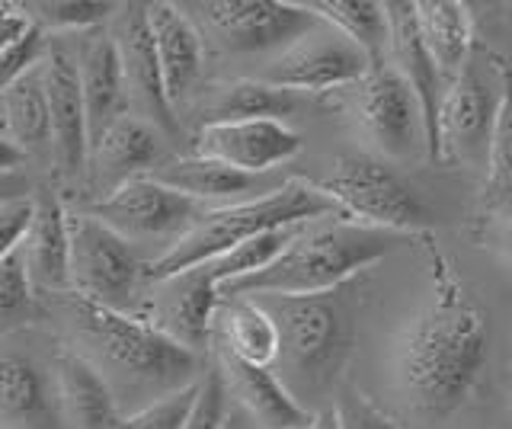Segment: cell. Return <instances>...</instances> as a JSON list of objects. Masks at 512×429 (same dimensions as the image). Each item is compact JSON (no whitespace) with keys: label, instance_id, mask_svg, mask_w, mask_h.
Masks as SVG:
<instances>
[{"label":"cell","instance_id":"6da1fadb","mask_svg":"<svg viewBox=\"0 0 512 429\" xmlns=\"http://www.w3.org/2000/svg\"><path fill=\"white\" fill-rule=\"evenodd\" d=\"M487 311L464 292L442 253L432 257V298L394 346V378L407 407L423 420L455 413L487 362Z\"/></svg>","mask_w":512,"mask_h":429},{"label":"cell","instance_id":"4fadbf2b","mask_svg":"<svg viewBox=\"0 0 512 429\" xmlns=\"http://www.w3.org/2000/svg\"><path fill=\"white\" fill-rule=\"evenodd\" d=\"M0 429H68L58 401L55 353L0 340Z\"/></svg>","mask_w":512,"mask_h":429},{"label":"cell","instance_id":"b9f144b4","mask_svg":"<svg viewBox=\"0 0 512 429\" xmlns=\"http://www.w3.org/2000/svg\"><path fill=\"white\" fill-rule=\"evenodd\" d=\"M23 164H26V157L16 151L4 135H0V177H4V173H20Z\"/></svg>","mask_w":512,"mask_h":429},{"label":"cell","instance_id":"ee69618b","mask_svg":"<svg viewBox=\"0 0 512 429\" xmlns=\"http://www.w3.org/2000/svg\"><path fill=\"white\" fill-rule=\"evenodd\" d=\"M496 247H500V253L512 263V212H503L500 231H496Z\"/></svg>","mask_w":512,"mask_h":429},{"label":"cell","instance_id":"5b68a950","mask_svg":"<svg viewBox=\"0 0 512 429\" xmlns=\"http://www.w3.org/2000/svg\"><path fill=\"white\" fill-rule=\"evenodd\" d=\"M320 218H343V215L333 205V199H327L314 183L288 180L260 199L205 212L196 225L183 237H176L160 257L148 260V282L167 279V276L183 273V269L215 260L221 253H228L231 247L244 244L263 231L311 225V221H320Z\"/></svg>","mask_w":512,"mask_h":429},{"label":"cell","instance_id":"f6af8a7d","mask_svg":"<svg viewBox=\"0 0 512 429\" xmlns=\"http://www.w3.org/2000/svg\"><path fill=\"white\" fill-rule=\"evenodd\" d=\"M224 429H244V423H240L237 413H228V423H224Z\"/></svg>","mask_w":512,"mask_h":429},{"label":"cell","instance_id":"f546056e","mask_svg":"<svg viewBox=\"0 0 512 429\" xmlns=\"http://www.w3.org/2000/svg\"><path fill=\"white\" fill-rule=\"evenodd\" d=\"M484 55L500 77V103H496V119L487 145L484 209L512 212V61L493 49H484Z\"/></svg>","mask_w":512,"mask_h":429},{"label":"cell","instance_id":"d6986e66","mask_svg":"<svg viewBox=\"0 0 512 429\" xmlns=\"http://www.w3.org/2000/svg\"><path fill=\"white\" fill-rule=\"evenodd\" d=\"M68 39H71L74 65H77L80 93H84L87 132L93 145L109 125H116L119 119L128 116L125 77H122L116 42H112L106 26L87 29V33H74Z\"/></svg>","mask_w":512,"mask_h":429},{"label":"cell","instance_id":"9c48e42d","mask_svg":"<svg viewBox=\"0 0 512 429\" xmlns=\"http://www.w3.org/2000/svg\"><path fill=\"white\" fill-rule=\"evenodd\" d=\"M221 305L218 279L208 263H199L183 273L154 279L144 285L135 305V317L180 343L192 353H202L215 340V314Z\"/></svg>","mask_w":512,"mask_h":429},{"label":"cell","instance_id":"7402d4cb","mask_svg":"<svg viewBox=\"0 0 512 429\" xmlns=\"http://www.w3.org/2000/svg\"><path fill=\"white\" fill-rule=\"evenodd\" d=\"M148 23L154 36V49L160 61V77H164L167 100L173 113L192 97L196 81L202 74L205 45L199 26L189 20L183 4H148Z\"/></svg>","mask_w":512,"mask_h":429},{"label":"cell","instance_id":"484cf974","mask_svg":"<svg viewBox=\"0 0 512 429\" xmlns=\"http://www.w3.org/2000/svg\"><path fill=\"white\" fill-rule=\"evenodd\" d=\"M218 349L247 365L272 369L279 356V330L256 298H221L215 314Z\"/></svg>","mask_w":512,"mask_h":429},{"label":"cell","instance_id":"cb8c5ba5","mask_svg":"<svg viewBox=\"0 0 512 429\" xmlns=\"http://www.w3.org/2000/svg\"><path fill=\"white\" fill-rule=\"evenodd\" d=\"M148 177H154L157 183H164L176 193H183L192 202H221L224 205H237V202H250L260 199L272 189H263V177H253V173L234 170L221 161H212V157H167L164 164L154 167Z\"/></svg>","mask_w":512,"mask_h":429},{"label":"cell","instance_id":"74e56055","mask_svg":"<svg viewBox=\"0 0 512 429\" xmlns=\"http://www.w3.org/2000/svg\"><path fill=\"white\" fill-rule=\"evenodd\" d=\"M333 407L343 429H397L388 413H381L372 401H365L356 388H346L340 401H333Z\"/></svg>","mask_w":512,"mask_h":429},{"label":"cell","instance_id":"ab89813d","mask_svg":"<svg viewBox=\"0 0 512 429\" xmlns=\"http://www.w3.org/2000/svg\"><path fill=\"white\" fill-rule=\"evenodd\" d=\"M29 29H32V23L26 20L20 4H0V52L10 49L13 42H20Z\"/></svg>","mask_w":512,"mask_h":429},{"label":"cell","instance_id":"2e32d148","mask_svg":"<svg viewBox=\"0 0 512 429\" xmlns=\"http://www.w3.org/2000/svg\"><path fill=\"white\" fill-rule=\"evenodd\" d=\"M301 151V135L288 129L282 119H253V122H224V125H202L196 135L192 154L212 157L234 170L263 173L288 164Z\"/></svg>","mask_w":512,"mask_h":429},{"label":"cell","instance_id":"ba28073f","mask_svg":"<svg viewBox=\"0 0 512 429\" xmlns=\"http://www.w3.org/2000/svg\"><path fill=\"white\" fill-rule=\"evenodd\" d=\"M189 20L228 52L288 49L320 20L304 4L285 0H202L186 4Z\"/></svg>","mask_w":512,"mask_h":429},{"label":"cell","instance_id":"5bb4252c","mask_svg":"<svg viewBox=\"0 0 512 429\" xmlns=\"http://www.w3.org/2000/svg\"><path fill=\"white\" fill-rule=\"evenodd\" d=\"M96 221L122 234L125 241H154V237H183L202 218L199 202L186 199L176 189L157 183L154 177H135L116 193L96 199L90 209Z\"/></svg>","mask_w":512,"mask_h":429},{"label":"cell","instance_id":"f1b7e54d","mask_svg":"<svg viewBox=\"0 0 512 429\" xmlns=\"http://www.w3.org/2000/svg\"><path fill=\"white\" fill-rule=\"evenodd\" d=\"M298 109V93L279 90L260 77H244L208 90L202 103V125L224 122H253V119H282Z\"/></svg>","mask_w":512,"mask_h":429},{"label":"cell","instance_id":"7c38bea8","mask_svg":"<svg viewBox=\"0 0 512 429\" xmlns=\"http://www.w3.org/2000/svg\"><path fill=\"white\" fill-rule=\"evenodd\" d=\"M39 74L45 87L48 122H52V167L61 180H80L87 177L90 132L71 42L48 36Z\"/></svg>","mask_w":512,"mask_h":429},{"label":"cell","instance_id":"4316f807","mask_svg":"<svg viewBox=\"0 0 512 429\" xmlns=\"http://www.w3.org/2000/svg\"><path fill=\"white\" fill-rule=\"evenodd\" d=\"M416 7V29L432 58V65L439 68L442 81L448 84L452 77L468 65L474 52V17L461 0H423Z\"/></svg>","mask_w":512,"mask_h":429},{"label":"cell","instance_id":"83f0119b","mask_svg":"<svg viewBox=\"0 0 512 429\" xmlns=\"http://www.w3.org/2000/svg\"><path fill=\"white\" fill-rule=\"evenodd\" d=\"M0 135L23 157L32 154L52 157V122H48V103H45L39 65L0 93Z\"/></svg>","mask_w":512,"mask_h":429},{"label":"cell","instance_id":"44dd1931","mask_svg":"<svg viewBox=\"0 0 512 429\" xmlns=\"http://www.w3.org/2000/svg\"><path fill=\"white\" fill-rule=\"evenodd\" d=\"M20 257L26 266V276L32 289L42 295H64L68 285V209L55 189H39L32 196V221L26 231V241L20 247Z\"/></svg>","mask_w":512,"mask_h":429},{"label":"cell","instance_id":"7bdbcfd3","mask_svg":"<svg viewBox=\"0 0 512 429\" xmlns=\"http://www.w3.org/2000/svg\"><path fill=\"white\" fill-rule=\"evenodd\" d=\"M304 429H343V426H340V417H336L333 401L324 404V407H317V410H314V417H311V423L304 426Z\"/></svg>","mask_w":512,"mask_h":429},{"label":"cell","instance_id":"8992f818","mask_svg":"<svg viewBox=\"0 0 512 429\" xmlns=\"http://www.w3.org/2000/svg\"><path fill=\"white\" fill-rule=\"evenodd\" d=\"M68 285L71 295L109 311L135 314L148 285V260L132 241L106 228L90 212H68Z\"/></svg>","mask_w":512,"mask_h":429},{"label":"cell","instance_id":"e0dca14e","mask_svg":"<svg viewBox=\"0 0 512 429\" xmlns=\"http://www.w3.org/2000/svg\"><path fill=\"white\" fill-rule=\"evenodd\" d=\"M384 7H388V29H391L388 61H391V68L407 81V87L416 97V106H420L426 157L432 164H442V157H439V100H442L445 81H442L439 68L432 65L426 45L420 39V29H416V7L410 0H391V4H384Z\"/></svg>","mask_w":512,"mask_h":429},{"label":"cell","instance_id":"ffe728a7","mask_svg":"<svg viewBox=\"0 0 512 429\" xmlns=\"http://www.w3.org/2000/svg\"><path fill=\"white\" fill-rule=\"evenodd\" d=\"M167 161L164 135L148 122L125 116L93 141L87 157V183L93 193L109 196L135 177H148L154 167Z\"/></svg>","mask_w":512,"mask_h":429},{"label":"cell","instance_id":"3957f363","mask_svg":"<svg viewBox=\"0 0 512 429\" xmlns=\"http://www.w3.org/2000/svg\"><path fill=\"white\" fill-rule=\"evenodd\" d=\"M250 298V295H247ZM269 311L279 330V356L272 372L295 401L320 404L340 381V372L352 356L356 324L352 311L336 292L324 295H253ZM314 413V410H311Z\"/></svg>","mask_w":512,"mask_h":429},{"label":"cell","instance_id":"d6a6232c","mask_svg":"<svg viewBox=\"0 0 512 429\" xmlns=\"http://www.w3.org/2000/svg\"><path fill=\"white\" fill-rule=\"evenodd\" d=\"M298 228L301 225L263 231V234L250 237V241L231 247L228 253H221V257L208 260V269H212V276L218 279V289H221V285H228V282L247 279L253 273H260V269H266L288 244H292V237L298 234Z\"/></svg>","mask_w":512,"mask_h":429},{"label":"cell","instance_id":"ac0fdd59","mask_svg":"<svg viewBox=\"0 0 512 429\" xmlns=\"http://www.w3.org/2000/svg\"><path fill=\"white\" fill-rule=\"evenodd\" d=\"M500 87H490L477 74L474 61H468L452 81L445 84L439 100V157L461 161L477 148L490 145Z\"/></svg>","mask_w":512,"mask_h":429},{"label":"cell","instance_id":"30bf717a","mask_svg":"<svg viewBox=\"0 0 512 429\" xmlns=\"http://www.w3.org/2000/svg\"><path fill=\"white\" fill-rule=\"evenodd\" d=\"M368 71L372 61L359 45L320 20L272 58L260 81L288 93H333L356 87Z\"/></svg>","mask_w":512,"mask_h":429},{"label":"cell","instance_id":"603a6c76","mask_svg":"<svg viewBox=\"0 0 512 429\" xmlns=\"http://www.w3.org/2000/svg\"><path fill=\"white\" fill-rule=\"evenodd\" d=\"M218 372L224 378L228 397L247 410V417L260 429H304L314 413L304 410L279 375L263 365H247L218 349Z\"/></svg>","mask_w":512,"mask_h":429},{"label":"cell","instance_id":"f35d334b","mask_svg":"<svg viewBox=\"0 0 512 429\" xmlns=\"http://www.w3.org/2000/svg\"><path fill=\"white\" fill-rule=\"evenodd\" d=\"M29 221H32V196L10 199L0 205V263L10 260L23 247Z\"/></svg>","mask_w":512,"mask_h":429},{"label":"cell","instance_id":"4dcf8cb0","mask_svg":"<svg viewBox=\"0 0 512 429\" xmlns=\"http://www.w3.org/2000/svg\"><path fill=\"white\" fill-rule=\"evenodd\" d=\"M304 7L317 20L340 29L346 39L356 42L372 61V68L388 61V7L378 4V0H304Z\"/></svg>","mask_w":512,"mask_h":429},{"label":"cell","instance_id":"d4e9b609","mask_svg":"<svg viewBox=\"0 0 512 429\" xmlns=\"http://www.w3.org/2000/svg\"><path fill=\"white\" fill-rule=\"evenodd\" d=\"M58 401L68 429H112L119 420L116 397L106 388L100 372L71 349L55 353Z\"/></svg>","mask_w":512,"mask_h":429},{"label":"cell","instance_id":"8d00e7d4","mask_svg":"<svg viewBox=\"0 0 512 429\" xmlns=\"http://www.w3.org/2000/svg\"><path fill=\"white\" fill-rule=\"evenodd\" d=\"M45 45H48V36L42 33V29L32 26L20 42H13L10 49L0 52V93H4L7 87H13L23 74H29L39 65L42 55H45Z\"/></svg>","mask_w":512,"mask_h":429},{"label":"cell","instance_id":"52a82bcc","mask_svg":"<svg viewBox=\"0 0 512 429\" xmlns=\"http://www.w3.org/2000/svg\"><path fill=\"white\" fill-rule=\"evenodd\" d=\"M346 221H356L378 231H416L423 234L432 225L429 205L416 196V189L394 173L375 154L340 157L330 177L314 183Z\"/></svg>","mask_w":512,"mask_h":429},{"label":"cell","instance_id":"8fae6325","mask_svg":"<svg viewBox=\"0 0 512 429\" xmlns=\"http://www.w3.org/2000/svg\"><path fill=\"white\" fill-rule=\"evenodd\" d=\"M106 29L119 52L128 93V116L148 122L164 138H176L180 135V119L173 113L164 90V77H160V61L148 23V4H119Z\"/></svg>","mask_w":512,"mask_h":429},{"label":"cell","instance_id":"1f68e13d","mask_svg":"<svg viewBox=\"0 0 512 429\" xmlns=\"http://www.w3.org/2000/svg\"><path fill=\"white\" fill-rule=\"evenodd\" d=\"M119 4L106 0H36V4H20L26 20L42 29V33H87V29L106 26Z\"/></svg>","mask_w":512,"mask_h":429},{"label":"cell","instance_id":"836d02e7","mask_svg":"<svg viewBox=\"0 0 512 429\" xmlns=\"http://www.w3.org/2000/svg\"><path fill=\"white\" fill-rule=\"evenodd\" d=\"M42 314L45 311H42L39 292L32 289L23 257H20V250H16L10 260L0 263V340L26 330L29 324H36Z\"/></svg>","mask_w":512,"mask_h":429},{"label":"cell","instance_id":"e575fe53","mask_svg":"<svg viewBox=\"0 0 512 429\" xmlns=\"http://www.w3.org/2000/svg\"><path fill=\"white\" fill-rule=\"evenodd\" d=\"M199 385H189L183 391H173L160 401L148 404V407H138L132 413H119V420L112 429H183L192 407H196V397H199Z\"/></svg>","mask_w":512,"mask_h":429},{"label":"cell","instance_id":"9a60e30c","mask_svg":"<svg viewBox=\"0 0 512 429\" xmlns=\"http://www.w3.org/2000/svg\"><path fill=\"white\" fill-rule=\"evenodd\" d=\"M352 109L362 132L375 141V148L388 157H410L423 148V119L413 90L400 77L391 61L375 65L352 87Z\"/></svg>","mask_w":512,"mask_h":429},{"label":"cell","instance_id":"277c9868","mask_svg":"<svg viewBox=\"0 0 512 429\" xmlns=\"http://www.w3.org/2000/svg\"><path fill=\"white\" fill-rule=\"evenodd\" d=\"M391 231L365 228L356 221H330V225H301L276 260L247 279L221 285V298L240 295H324L336 292L346 279L365 266L388 257Z\"/></svg>","mask_w":512,"mask_h":429},{"label":"cell","instance_id":"d590c367","mask_svg":"<svg viewBox=\"0 0 512 429\" xmlns=\"http://www.w3.org/2000/svg\"><path fill=\"white\" fill-rule=\"evenodd\" d=\"M228 388H224V378L215 369H208L202 375V385H199V397H196V407H192L189 420L183 429H224L228 423Z\"/></svg>","mask_w":512,"mask_h":429},{"label":"cell","instance_id":"7a4b0ae2","mask_svg":"<svg viewBox=\"0 0 512 429\" xmlns=\"http://www.w3.org/2000/svg\"><path fill=\"white\" fill-rule=\"evenodd\" d=\"M61 317L77 346L71 353L100 372L119 413L148 407L202 378L199 353L167 340L135 314L109 311L64 292Z\"/></svg>","mask_w":512,"mask_h":429},{"label":"cell","instance_id":"60d3db41","mask_svg":"<svg viewBox=\"0 0 512 429\" xmlns=\"http://www.w3.org/2000/svg\"><path fill=\"white\" fill-rule=\"evenodd\" d=\"M23 196H32V186L23 177V170L20 173H4V177H0V205L10 202V199H23Z\"/></svg>","mask_w":512,"mask_h":429}]
</instances>
